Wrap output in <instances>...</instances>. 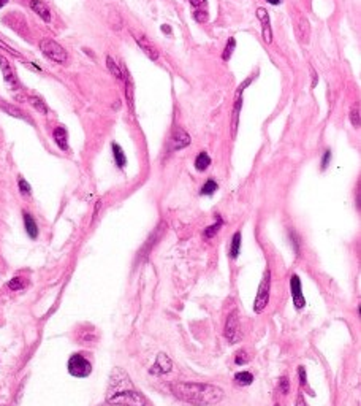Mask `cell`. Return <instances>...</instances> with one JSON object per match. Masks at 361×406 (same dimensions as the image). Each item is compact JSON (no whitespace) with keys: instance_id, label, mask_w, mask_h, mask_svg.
Here are the masks:
<instances>
[{"instance_id":"obj_41","label":"cell","mask_w":361,"mask_h":406,"mask_svg":"<svg viewBox=\"0 0 361 406\" xmlns=\"http://www.w3.org/2000/svg\"><path fill=\"white\" fill-rule=\"evenodd\" d=\"M266 2L271 4V5H279V4L282 2V0H266Z\"/></svg>"},{"instance_id":"obj_3","label":"cell","mask_w":361,"mask_h":406,"mask_svg":"<svg viewBox=\"0 0 361 406\" xmlns=\"http://www.w3.org/2000/svg\"><path fill=\"white\" fill-rule=\"evenodd\" d=\"M269 297H271V271H269V268H266V271H264L263 278H261V282L258 286L257 297H255V302H254V311L257 314L263 313L264 309H266V306L269 303Z\"/></svg>"},{"instance_id":"obj_26","label":"cell","mask_w":361,"mask_h":406,"mask_svg":"<svg viewBox=\"0 0 361 406\" xmlns=\"http://www.w3.org/2000/svg\"><path fill=\"white\" fill-rule=\"evenodd\" d=\"M235 381L239 383L241 386H249L254 383V375L249 373V372H239L235 375Z\"/></svg>"},{"instance_id":"obj_27","label":"cell","mask_w":361,"mask_h":406,"mask_svg":"<svg viewBox=\"0 0 361 406\" xmlns=\"http://www.w3.org/2000/svg\"><path fill=\"white\" fill-rule=\"evenodd\" d=\"M217 189H219L217 183H215L214 180H208L206 183H204V184H203V187L200 189V194H201V195H206V197H208V195H212V194H214V192H215V190H217Z\"/></svg>"},{"instance_id":"obj_11","label":"cell","mask_w":361,"mask_h":406,"mask_svg":"<svg viewBox=\"0 0 361 406\" xmlns=\"http://www.w3.org/2000/svg\"><path fill=\"white\" fill-rule=\"evenodd\" d=\"M190 135L186 132L184 129H180V127H177L176 130H174V134H173V137H171V140H170V149L171 151H179V149H184V148H187L189 145H190Z\"/></svg>"},{"instance_id":"obj_19","label":"cell","mask_w":361,"mask_h":406,"mask_svg":"<svg viewBox=\"0 0 361 406\" xmlns=\"http://www.w3.org/2000/svg\"><path fill=\"white\" fill-rule=\"evenodd\" d=\"M106 19H108V24H110V27L119 30V29H122V16L119 15V11L114 10V8H110V13H106Z\"/></svg>"},{"instance_id":"obj_4","label":"cell","mask_w":361,"mask_h":406,"mask_svg":"<svg viewBox=\"0 0 361 406\" xmlns=\"http://www.w3.org/2000/svg\"><path fill=\"white\" fill-rule=\"evenodd\" d=\"M40 50L48 59H50V61H53L56 64H65L68 61L67 51L53 38H41L40 40Z\"/></svg>"},{"instance_id":"obj_36","label":"cell","mask_w":361,"mask_h":406,"mask_svg":"<svg viewBox=\"0 0 361 406\" xmlns=\"http://www.w3.org/2000/svg\"><path fill=\"white\" fill-rule=\"evenodd\" d=\"M246 362H247V354H246L244 351L238 352L236 357H235V363H236V365H244Z\"/></svg>"},{"instance_id":"obj_7","label":"cell","mask_w":361,"mask_h":406,"mask_svg":"<svg viewBox=\"0 0 361 406\" xmlns=\"http://www.w3.org/2000/svg\"><path fill=\"white\" fill-rule=\"evenodd\" d=\"M225 338L230 344H236L243 340V330H241V322L238 311H232L230 316L227 317L225 324Z\"/></svg>"},{"instance_id":"obj_37","label":"cell","mask_w":361,"mask_h":406,"mask_svg":"<svg viewBox=\"0 0 361 406\" xmlns=\"http://www.w3.org/2000/svg\"><path fill=\"white\" fill-rule=\"evenodd\" d=\"M330 160H331V151L328 149V151H325L323 157H322V170L327 169L328 164H330Z\"/></svg>"},{"instance_id":"obj_18","label":"cell","mask_w":361,"mask_h":406,"mask_svg":"<svg viewBox=\"0 0 361 406\" xmlns=\"http://www.w3.org/2000/svg\"><path fill=\"white\" fill-rule=\"evenodd\" d=\"M0 108H2L7 114H10V116H13V117H18V119H24V121H30V119L24 114L18 106H15V105H10V103H7V102H0Z\"/></svg>"},{"instance_id":"obj_24","label":"cell","mask_w":361,"mask_h":406,"mask_svg":"<svg viewBox=\"0 0 361 406\" xmlns=\"http://www.w3.org/2000/svg\"><path fill=\"white\" fill-rule=\"evenodd\" d=\"M27 100H29V103L33 106V108L37 110V111H40L41 114H46V113H48V106H46V103H44L40 97H37V95H29Z\"/></svg>"},{"instance_id":"obj_5","label":"cell","mask_w":361,"mask_h":406,"mask_svg":"<svg viewBox=\"0 0 361 406\" xmlns=\"http://www.w3.org/2000/svg\"><path fill=\"white\" fill-rule=\"evenodd\" d=\"M130 387H133V383L130 381L127 372H124L122 368H114L111 376H110V384H108L106 397H111V395H114V393L130 389Z\"/></svg>"},{"instance_id":"obj_31","label":"cell","mask_w":361,"mask_h":406,"mask_svg":"<svg viewBox=\"0 0 361 406\" xmlns=\"http://www.w3.org/2000/svg\"><path fill=\"white\" fill-rule=\"evenodd\" d=\"M18 186H19V190H21V194L24 195V197H30V194H32V189H30V186H29V183L24 180V178H21L19 176V180H18Z\"/></svg>"},{"instance_id":"obj_21","label":"cell","mask_w":361,"mask_h":406,"mask_svg":"<svg viewBox=\"0 0 361 406\" xmlns=\"http://www.w3.org/2000/svg\"><path fill=\"white\" fill-rule=\"evenodd\" d=\"M113 156H114V160H116V165L119 167V169H124L125 164H127V159H125V154L122 151V148H120L117 143H113Z\"/></svg>"},{"instance_id":"obj_29","label":"cell","mask_w":361,"mask_h":406,"mask_svg":"<svg viewBox=\"0 0 361 406\" xmlns=\"http://www.w3.org/2000/svg\"><path fill=\"white\" fill-rule=\"evenodd\" d=\"M26 286H27V281L24 278H21V276H16V278H13L8 282V288L11 291H21V289L26 288Z\"/></svg>"},{"instance_id":"obj_17","label":"cell","mask_w":361,"mask_h":406,"mask_svg":"<svg viewBox=\"0 0 361 406\" xmlns=\"http://www.w3.org/2000/svg\"><path fill=\"white\" fill-rule=\"evenodd\" d=\"M24 227H26V232L32 240H35V238L38 236V225L32 218V214L29 213H24Z\"/></svg>"},{"instance_id":"obj_13","label":"cell","mask_w":361,"mask_h":406,"mask_svg":"<svg viewBox=\"0 0 361 406\" xmlns=\"http://www.w3.org/2000/svg\"><path fill=\"white\" fill-rule=\"evenodd\" d=\"M295 32H296V37L299 38V42L306 43L309 40L310 27H309L307 19L303 15H298V13L295 15Z\"/></svg>"},{"instance_id":"obj_42","label":"cell","mask_w":361,"mask_h":406,"mask_svg":"<svg viewBox=\"0 0 361 406\" xmlns=\"http://www.w3.org/2000/svg\"><path fill=\"white\" fill-rule=\"evenodd\" d=\"M162 30H163L165 33H168V35H170V33H171V29H170V27H168V26H162Z\"/></svg>"},{"instance_id":"obj_43","label":"cell","mask_w":361,"mask_h":406,"mask_svg":"<svg viewBox=\"0 0 361 406\" xmlns=\"http://www.w3.org/2000/svg\"><path fill=\"white\" fill-rule=\"evenodd\" d=\"M7 4H8V0H0V8H2V7H5Z\"/></svg>"},{"instance_id":"obj_35","label":"cell","mask_w":361,"mask_h":406,"mask_svg":"<svg viewBox=\"0 0 361 406\" xmlns=\"http://www.w3.org/2000/svg\"><path fill=\"white\" fill-rule=\"evenodd\" d=\"M350 121H352V124H353V127H359V108L358 106H355V108L352 110V113H350Z\"/></svg>"},{"instance_id":"obj_15","label":"cell","mask_w":361,"mask_h":406,"mask_svg":"<svg viewBox=\"0 0 361 406\" xmlns=\"http://www.w3.org/2000/svg\"><path fill=\"white\" fill-rule=\"evenodd\" d=\"M30 8L33 13H37L44 22H50L51 21V10L48 7L43 0H30Z\"/></svg>"},{"instance_id":"obj_34","label":"cell","mask_w":361,"mask_h":406,"mask_svg":"<svg viewBox=\"0 0 361 406\" xmlns=\"http://www.w3.org/2000/svg\"><path fill=\"white\" fill-rule=\"evenodd\" d=\"M279 387H281V392L284 393V395H287L288 390H290V381H288L285 376H282L279 379Z\"/></svg>"},{"instance_id":"obj_38","label":"cell","mask_w":361,"mask_h":406,"mask_svg":"<svg viewBox=\"0 0 361 406\" xmlns=\"http://www.w3.org/2000/svg\"><path fill=\"white\" fill-rule=\"evenodd\" d=\"M298 373H299V383H301V387L306 386V370L303 367L298 368Z\"/></svg>"},{"instance_id":"obj_39","label":"cell","mask_w":361,"mask_h":406,"mask_svg":"<svg viewBox=\"0 0 361 406\" xmlns=\"http://www.w3.org/2000/svg\"><path fill=\"white\" fill-rule=\"evenodd\" d=\"M190 5L194 8H201V5H206V0H190Z\"/></svg>"},{"instance_id":"obj_20","label":"cell","mask_w":361,"mask_h":406,"mask_svg":"<svg viewBox=\"0 0 361 406\" xmlns=\"http://www.w3.org/2000/svg\"><path fill=\"white\" fill-rule=\"evenodd\" d=\"M106 65H108V70L111 71L113 76H116L117 79L120 81H124V71H122V67H119V64L114 61V59L111 56H108L106 57Z\"/></svg>"},{"instance_id":"obj_28","label":"cell","mask_w":361,"mask_h":406,"mask_svg":"<svg viewBox=\"0 0 361 406\" xmlns=\"http://www.w3.org/2000/svg\"><path fill=\"white\" fill-rule=\"evenodd\" d=\"M223 225V221H222V218L220 216H217V222L215 224H212V225H209L206 230H204V236L206 238H212V236H215L217 235V232L220 230V227Z\"/></svg>"},{"instance_id":"obj_33","label":"cell","mask_w":361,"mask_h":406,"mask_svg":"<svg viewBox=\"0 0 361 406\" xmlns=\"http://www.w3.org/2000/svg\"><path fill=\"white\" fill-rule=\"evenodd\" d=\"M194 18L198 21V22H206L208 21V11L206 10H198V8H195L194 10Z\"/></svg>"},{"instance_id":"obj_8","label":"cell","mask_w":361,"mask_h":406,"mask_svg":"<svg viewBox=\"0 0 361 406\" xmlns=\"http://www.w3.org/2000/svg\"><path fill=\"white\" fill-rule=\"evenodd\" d=\"M173 370V362L171 359L168 357L166 354L163 352H159L157 359H155V363L154 367L149 370V375H154V376H160V375H166L170 373Z\"/></svg>"},{"instance_id":"obj_9","label":"cell","mask_w":361,"mask_h":406,"mask_svg":"<svg viewBox=\"0 0 361 406\" xmlns=\"http://www.w3.org/2000/svg\"><path fill=\"white\" fill-rule=\"evenodd\" d=\"M290 292H292V298H293V305L296 309L304 308L306 300L303 295V286H301V279L298 274H293L290 279Z\"/></svg>"},{"instance_id":"obj_16","label":"cell","mask_w":361,"mask_h":406,"mask_svg":"<svg viewBox=\"0 0 361 406\" xmlns=\"http://www.w3.org/2000/svg\"><path fill=\"white\" fill-rule=\"evenodd\" d=\"M53 137H54V141L57 143V146L60 149H62V151L68 149V135H67L65 127H56Z\"/></svg>"},{"instance_id":"obj_14","label":"cell","mask_w":361,"mask_h":406,"mask_svg":"<svg viewBox=\"0 0 361 406\" xmlns=\"http://www.w3.org/2000/svg\"><path fill=\"white\" fill-rule=\"evenodd\" d=\"M0 68H2V73H4V78L5 81L8 83V85L11 88H18L19 86V81L16 78V73H15V70L11 68V64L7 61V57L0 54Z\"/></svg>"},{"instance_id":"obj_30","label":"cell","mask_w":361,"mask_h":406,"mask_svg":"<svg viewBox=\"0 0 361 406\" xmlns=\"http://www.w3.org/2000/svg\"><path fill=\"white\" fill-rule=\"evenodd\" d=\"M235 46H236V40L232 37V38H228V43L225 46V50H223V54H222V59L223 61H228V59L232 57L233 51H235Z\"/></svg>"},{"instance_id":"obj_1","label":"cell","mask_w":361,"mask_h":406,"mask_svg":"<svg viewBox=\"0 0 361 406\" xmlns=\"http://www.w3.org/2000/svg\"><path fill=\"white\" fill-rule=\"evenodd\" d=\"M171 392L177 400L194 406L215 404L225 395L219 386L201 384V383H176L171 384Z\"/></svg>"},{"instance_id":"obj_44","label":"cell","mask_w":361,"mask_h":406,"mask_svg":"<svg viewBox=\"0 0 361 406\" xmlns=\"http://www.w3.org/2000/svg\"><path fill=\"white\" fill-rule=\"evenodd\" d=\"M274 406H281V404H279V403H276V404H274Z\"/></svg>"},{"instance_id":"obj_32","label":"cell","mask_w":361,"mask_h":406,"mask_svg":"<svg viewBox=\"0 0 361 406\" xmlns=\"http://www.w3.org/2000/svg\"><path fill=\"white\" fill-rule=\"evenodd\" d=\"M0 48H2V50H4V51H7L8 54H11V56H15V57H18V59H22L21 53H18V51L15 50V48H13V46H10V45H8V43H7V42H5V40L2 38V37H0Z\"/></svg>"},{"instance_id":"obj_6","label":"cell","mask_w":361,"mask_h":406,"mask_svg":"<svg viewBox=\"0 0 361 406\" xmlns=\"http://www.w3.org/2000/svg\"><path fill=\"white\" fill-rule=\"evenodd\" d=\"M68 373L75 378H87L92 373V365L91 362L81 354H73L68 359Z\"/></svg>"},{"instance_id":"obj_2","label":"cell","mask_w":361,"mask_h":406,"mask_svg":"<svg viewBox=\"0 0 361 406\" xmlns=\"http://www.w3.org/2000/svg\"><path fill=\"white\" fill-rule=\"evenodd\" d=\"M106 401L110 404H117V406H146V398L133 387L120 390L111 397H106Z\"/></svg>"},{"instance_id":"obj_12","label":"cell","mask_w":361,"mask_h":406,"mask_svg":"<svg viewBox=\"0 0 361 406\" xmlns=\"http://www.w3.org/2000/svg\"><path fill=\"white\" fill-rule=\"evenodd\" d=\"M257 18L261 22V37L266 43L273 42V29H271V22H269V13L268 10L264 8H258L257 10Z\"/></svg>"},{"instance_id":"obj_23","label":"cell","mask_w":361,"mask_h":406,"mask_svg":"<svg viewBox=\"0 0 361 406\" xmlns=\"http://www.w3.org/2000/svg\"><path fill=\"white\" fill-rule=\"evenodd\" d=\"M241 105H243V99H241V94H239V99H236L235 108H233V123H232V134H233V137H236L238 123H239V111H241Z\"/></svg>"},{"instance_id":"obj_10","label":"cell","mask_w":361,"mask_h":406,"mask_svg":"<svg viewBox=\"0 0 361 406\" xmlns=\"http://www.w3.org/2000/svg\"><path fill=\"white\" fill-rule=\"evenodd\" d=\"M133 37H135V42H137V45L141 48V51L146 54L151 61H157L159 59V50L157 48H155V45L154 43H151V40L149 38H146L144 37V35H137V33H133Z\"/></svg>"},{"instance_id":"obj_25","label":"cell","mask_w":361,"mask_h":406,"mask_svg":"<svg viewBox=\"0 0 361 406\" xmlns=\"http://www.w3.org/2000/svg\"><path fill=\"white\" fill-rule=\"evenodd\" d=\"M241 251V232H236L232 238V246H230V257L236 259Z\"/></svg>"},{"instance_id":"obj_40","label":"cell","mask_w":361,"mask_h":406,"mask_svg":"<svg viewBox=\"0 0 361 406\" xmlns=\"http://www.w3.org/2000/svg\"><path fill=\"white\" fill-rule=\"evenodd\" d=\"M296 406H306V401H304V397H303V395H298Z\"/></svg>"},{"instance_id":"obj_22","label":"cell","mask_w":361,"mask_h":406,"mask_svg":"<svg viewBox=\"0 0 361 406\" xmlns=\"http://www.w3.org/2000/svg\"><path fill=\"white\" fill-rule=\"evenodd\" d=\"M211 165V157L208 152H200L197 159H195V169L198 172H204L208 170V167Z\"/></svg>"}]
</instances>
